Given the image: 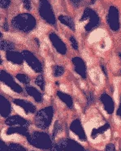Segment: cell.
Returning a JSON list of instances; mask_svg holds the SVG:
<instances>
[{
	"label": "cell",
	"instance_id": "cell-2",
	"mask_svg": "<svg viewBox=\"0 0 121 151\" xmlns=\"http://www.w3.org/2000/svg\"><path fill=\"white\" fill-rule=\"evenodd\" d=\"M55 116V108L53 106H47L44 108L40 109L35 113L33 122L34 124L40 130H46L52 124Z\"/></svg>",
	"mask_w": 121,
	"mask_h": 151
},
{
	"label": "cell",
	"instance_id": "cell-21",
	"mask_svg": "<svg viewBox=\"0 0 121 151\" xmlns=\"http://www.w3.org/2000/svg\"><path fill=\"white\" fill-rule=\"evenodd\" d=\"M110 124L109 123H105L104 124L102 125L98 128H94L91 132V134H90V137L93 140H95L101 135H103L104 133H106L108 130H110Z\"/></svg>",
	"mask_w": 121,
	"mask_h": 151
},
{
	"label": "cell",
	"instance_id": "cell-10",
	"mask_svg": "<svg viewBox=\"0 0 121 151\" xmlns=\"http://www.w3.org/2000/svg\"><path fill=\"white\" fill-rule=\"evenodd\" d=\"M57 143L64 151H85L86 150L81 143L72 138H63Z\"/></svg>",
	"mask_w": 121,
	"mask_h": 151
},
{
	"label": "cell",
	"instance_id": "cell-20",
	"mask_svg": "<svg viewBox=\"0 0 121 151\" xmlns=\"http://www.w3.org/2000/svg\"><path fill=\"white\" fill-rule=\"evenodd\" d=\"M57 97L62 102H63L66 105V106L69 109H72L74 106V102H73V99L72 97L67 93L62 92V91H57L56 93Z\"/></svg>",
	"mask_w": 121,
	"mask_h": 151
},
{
	"label": "cell",
	"instance_id": "cell-23",
	"mask_svg": "<svg viewBox=\"0 0 121 151\" xmlns=\"http://www.w3.org/2000/svg\"><path fill=\"white\" fill-rule=\"evenodd\" d=\"M1 50L3 51H5V52L14 50H15V45H14L13 42H12L10 41L2 40L1 41Z\"/></svg>",
	"mask_w": 121,
	"mask_h": 151
},
{
	"label": "cell",
	"instance_id": "cell-32",
	"mask_svg": "<svg viewBox=\"0 0 121 151\" xmlns=\"http://www.w3.org/2000/svg\"><path fill=\"white\" fill-rule=\"evenodd\" d=\"M104 151H117L116 150V147L114 143H108L106 145L104 148Z\"/></svg>",
	"mask_w": 121,
	"mask_h": 151
},
{
	"label": "cell",
	"instance_id": "cell-40",
	"mask_svg": "<svg viewBox=\"0 0 121 151\" xmlns=\"http://www.w3.org/2000/svg\"><path fill=\"white\" fill-rule=\"evenodd\" d=\"M118 55H119V57H120V59H121V52L119 53V54H118ZM120 73H121V70H120Z\"/></svg>",
	"mask_w": 121,
	"mask_h": 151
},
{
	"label": "cell",
	"instance_id": "cell-42",
	"mask_svg": "<svg viewBox=\"0 0 121 151\" xmlns=\"http://www.w3.org/2000/svg\"><path fill=\"white\" fill-rule=\"evenodd\" d=\"M85 151H89V150H85Z\"/></svg>",
	"mask_w": 121,
	"mask_h": 151
},
{
	"label": "cell",
	"instance_id": "cell-41",
	"mask_svg": "<svg viewBox=\"0 0 121 151\" xmlns=\"http://www.w3.org/2000/svg\"><path fill=\"white\" fill-rule=\"evenodd\" d=\"M94 2H96V0H92V1H91V4H94Z\"/></svg>",
	"mask_w": 121,
	"mask_h": 151
},
{
	"label": "cell",
	"instance_id": "cell-3",
	"mask_svg": "<svg viewBox=\"0 0 121 151\" xmlns=\"http://www.w3.org/2000/svg\"><path fill=\"white\" fill-rule=\"evenodd\" d=\"M11 24L14 29L22 33H29L35 29L37 21L32 15L29 13H21L14 17Z\"/></svg>",
	"mask_w": 121,
	"mask_h": 151
},
{
	"label": "cell",
	"instance_id": "cell-6",
	"mask_svg": "<svg viewBox=\"0 0 121 151\" xmlns=\"http://www.w3.org/2000/svg\"><path fill=\"white\" fill-rule=\"evenodd\" d=\"M21 53L23 55L24 62L30 66L33 72H37V73H42V63L40 61V59L33 52H31L30 50H24Z\"/></svg>",
	"mask_w": 121,
	"mask_h": 151
},
{
	"label": "cell",
	"instance_id": "cell-19",
	"mask_svg": "<svg viewBox=\"0 0 121 151\" xmlns=\"http://www.w3.org/2000/svg\"><path fill=\"white\" fill-rule=\"evenodd\" d=\"M30 132L28 127H21V126H13V127H8L6 130V134L7 136L11 135L18 134L23 136L26 138L30 135Z\"/></svg>",
	"mask_w": 121,
	"mask_h": 151
},
{
	"label": "cell",
	"instance_id": "cell-30",
	"mask_svg": "<svg viewBox=\"0 0 121 151\" xmlns=\"http://www.w3.org/2000/svg\"><path fill=\"white\" fill-rule=\"evenodd\" d=\"M69 41H70V42H71V46H72V48L75 50H78V49H79L78 42H77V40L76 39L75 37L74 36L70 37Z\"/></svg>",
	"mask_w": 121,
	"mask_h": 151
},
{
	"label": "cell",
	"instance_id": "cell-8",
	"mask_svg": "<svg viewBox=\"0 0 121 151\" xmlns=\"http://www.w3.org/2000/svg\"><path fill=\"white\" fill-rule=\"evenodd\" d=\"M107 21L110 29L114 32H117L120 29V12L116 7L111 6L108 10L107 16Z\"/></svg>",
	"mask_w": 121,
	"mask_h": 151
},
{
	"label": "cell",
	"instance_id": "cell-31",
	"mask_svg": "<svg viewBox=\"0 0 121 151\" xmlns=\"http://www.w3.org/2000/svg\"><path fill=\"white\" fill-rule=\"evenodd\" d=\"M22 4H23L24 8L27 11H30L32 9V3L31 0H21Z\"/></svg>",
	"mask_w": 121,
	"mask_h": 151
},
{
	"label": "cell",
	"instance_id": "cell-17",
	"mask_svg": "<svg viewBox=\"0 0 121 151\" xmlns=\"http://www.w3.org/2000/svg\"><path fill=\"white\" fill-rule=\"evenodd\" d=\"M6 59L8 62L16 65H22L24 61L22 53L16 50H11L6 52Z\"/></svg>",
	"mask_w": 121,
	"mask_h": 151
},
{
	"label": "cell",
	"instance_id": "cell-36",
	"mask_svg": "<svg viewBox=\"0 0 121 151\" xmlns=\"http://www.w3.org/2000/svg\"><path fill=\"white\" fill-rule=\"evenodd\" d=\"M116 115L120 119H121V95L120 99V102H119V106H118L117 111H116Z\"/></svg>",
	"mask_w": 121,
	"mask_h": 151
},
{
	"label": "cell",
	"instance_id": "cell-38",
	"mask_svg": "<svg viewBox=\"0 0 121 151\" xmlns=\"http://www.w3.org/2000/svg\"><path fill=\"white\" fill-rule=\"evenodd\" d=\"M101 68L102 70V72H104V74L106 75V76H107V68L104 65H101Z\"/></svg>",
	"mask_w": 121,
	"mask_h": 151
},
{
	"label": "cell",
	"instance_id": "cell-5",
	"mask_svg": "<svg viewBox=\"0 0 121 151\" xmlns=\"http://www.w3.org/2000/svg\"><path fill=\"white\" fill-rule=\"evenodd\" d=\"M41 17L50 25H55L56 18L48 0H41L38 7Z\"/></svg>",
	"mask_w": 121,
	"mask_h": 151
},
{
	"label": "cell",
	"instance_id": "cell-1",
	"mask_svg": "<svg viewBox=\"0 0 121 151\" xmlns=\"http://www.w3.org/2000/svg\"><path fill=\"white\" fill-rule=\"evenodd\" d=\"M27 142L33 147L41 150L48 151L54 145V139L52 136L46 132L33 131L30 132L26 137Z\"/></svg>",
	"mask_w": 121,
	"mask_h": 151
},
{
	"label": "cell",
	"instance_id": "cell-24",
	"mask_svg": "<svg viewBox=\"0 0 121 151\" xmlns=\"http://www.w3.org/2000/svg\"><path fill=\"white\" fill-rule=\"evenodd\" d=\"M35 85L37 86H38L40 88V89L42 91H44L45 90V88H46V81H45V77H44V75L42 74H39V75L37 76L35 78Z\"/></svg>",
	"mask_w": 121,
	"mask_h": 151
},
{
	"label": "cell",
	"instance_id": "cell-37",
	"mask_svg": "<svg viewBox=\"0 0 121 151\" xmlns=\"http://www.w3.org/2000/svg\"><path fill=\"white\" fill-rule=\"evenodd\" d=\"M71 1V3H72L73 5H75V6H78L79 4L81 3L83 0H70Z\"/></svg>",
	"mask_w": 121,
	"mask_h": 151
},
{
	"label": "cell",
	"instance_id": "cell-34",
	"mask_svg": "<svg viewBox=\"0 0 121 151\" xmlns=\"http://www.w3.org/2000/svg\"><path fill=\"white\" fill-rule=\"evenodd\" d=\"M0 3H1V7L3 9H7L10 6L11 0H0Z\"/></svg>",
	"mask_w": 121,
	"mask_h": 151
},
{
	"label": "cell",
	"instance_id": "cell-18",
	"mask_svg": "<svg viewBox=\"0 0 121 151\" xmlns=\"http://www.w3.org/2000/svg\"><path fill=\"white\" fill-rule=\"evenodd\" d=\"M25 92L29 96H30L31 98H33V99L37 103H41L43 100V95L42 92L40 91L39 89H37L36 87H34L33 86H26L25 87Z\"/></svg>",
	"mask_w": 121,
	"mask_h": 151
},
{
	"label": "cell",
	"instance_id": "cell-29",
	"mask_svg": "<svg viewBox=\"0 0 121 151\" xmlns=\"http://www.w3.org/2000/svg\"><path fill=\"white\" fill-rule=\"evenodd\" d=\"M85 98H86V103L87 106L91 105L92 103L94 101V96L92 92H87L85 93Z\"/></svg>",
	"mask_w": 121,
	"mask_h": 151
},
{
	"label": "cell",
	"instance_id": "cell-25",
	"mask_svg": "<svg viewBox=\"0 0 121 151\" xmlns=\"http://www.w3.org/2000/svg\"><path fill=\"white\" fill-rule=\"evenodd\" d=\"M16 79L20 82L21 84H24L25 86H29L30 83V78L29 76L24 73H18L16 75Z\"/></svg>",
	"mask_w": 121,
	"mask_h": 151
},
{
	"label": "cell",
	"instance_id": "cell-14",
	"mask_svg": "<svg viewBox=\"0 0 121 151\" xmlns=\"http://www.w3.org/2000/svg\"><path fill=\"white\" fill-rule=\"evenodd\" d=\"M5 124L8 127L13 126H21V127H28L30 126V121L20 115H11L5 120Z\"/></svg>",
	"mask_w": 121,
	"mask_h": 151
},
{
	"label": "cell",
	"instance_id": "cell-16",
	"mask_svg": "<svg viewBox=\"0 0 121 151\" xmlns=\"http://www.w3.org/2000/svg\"><path fill=\"white\" fill-rule=\"evenodd\" d=\"M12 112V106L8 99L3 94L0 95V114L3 118H8Z\"/></svg>",
	"mask_w": 121,
	"mask_h": 151
},
{
	"label": "cell",
	"instance_id": "cell-12",
	"mask_svg": "<svg viewBox=\"0 0 121 151\" xmlns=\"http://www.w3.org/2000/svg\"><path fill=\"white\" fill-rule=\"evenodd\" d=\"M49 39L56 51L61 55H65L68 51V49H67V46L64 42L55 33H50Z\"/></svg>",
	"mask_w": 121,
	"mask_h": 151
},
{
	"label": "cell",
	"instance_id": "cell-7",
	"mask_svg": "<svg viewBox=\"0 0 121 151\" xmlns=\"http://www.w3.org/2000/svg\"><path fill=\"white\" fill-rule=\"evenodd\" d=\"M0 80L1 82L7 86L13 92L17 93H21L23 92V88L16 81L14 77L5 70H1L0 72Z\"/></svg>",
	"mask_w": 121,
	"mask_h": 151
},
{
	"label": "cell",
	"instance_id": "cell-15",
	"mask_svg": "<svg viewBox=\"0 0 121 151\" xmlns=\"http://www.w3.org/2000/svg\"><path fill=\"white\" fill-rule=\"evenodd\" d=\"M100 102L102 104L103 109L108 115H112L115 111V102L113 99L107 93H102L100 96Z\"/></svg>",
	"mask_w": 121,
	"mask_h": 151
},
{
	"label": "cell",
	"instance_id": "cell-39",
	"mask_svg": "<svg viewBox=\"0 0 121 151\" xmlns=\"http://www.w3.org/2000/svg\"><path fill=\"white\" fill-rule=\"evenodd\" d=\"M4 29L5 31H8L9 29V28H8V25H7V20H5V22L4 24Z\"/></svg>",
	"mask_w": 121,
	"mask_h": 151
},
{
	"label": "cell",
	"instance_id": "cell-4",
	"mask_svg": "<svg viewBox=\"0 0 121 151\" xmlns=\"http://www.w3.org/2000/svg\"><path fill=\"white\" fill-rule=\"evenodd\" d=\"M81 23L83 24L86 32H91L99 25L100 19L98 13L89 7L85 8L81 18Z\"/></svg>",
	"mask_w": 121,
	"mask_h": 151
},
{
	"label": "cell",
	"instance_id": "cell-27",
	"mask_svg": "<svg viewBox=\"0 0 121 151\" xmlns=\"http://www.w3.org/2000/svg\"><path fill=\"white\" fill-rule=\"evenodd\" d=\"M64 72H65V68H64V67H63V66H61V65L54 66L52 73H53V76H54L55 77H60V76H62L64 74Z\"/></svg>",
	"mask_w": 121,
	"mask_h": 151
},
{
	"label": "cell",
	"instance_id": "cell-35",
	"mask_svg": "<svg viewBox=\"0 0 121 151\" xmlns=\"http://www.w3.org/2000/svg\"><path fill=\"white\" fill-rule=\"evenodd\" d=\"M48 151H64V150H63L62 148L60 147V145H59L58 143H55L54 145H53V147L51 148L50 150H49Z\"/></svg>",
	"mask_w": 121,
	"mask_h": 151
},
{
	"label": "cell",
	"instance_id": "cell-33",
	"mask_svg": "<svg viewBox=\"0 0 121 151\" xmlns=\"http://www.w3.org/2000/svg\"><path fill=\"white\" fill-rule=\"evenodd\" d=\"M0 151H10L9 150V146L8 144L3 140L0 141Z\"/></svg>",
	"mask_w": 121,
	"mask_h": 151
},
{
	"label": "cell",
	"instance_id": "cell-43",
	"mask_svg": "<svg viewBox=\"0 0 121 151\" xmlns=\"http://www.w3.org/2000/svg\"><path fill=\"white\" fill-rule=\"evenodd\" d=\"M30 151H37V150H30Z\"/></svg>",
	"mask_w": 121,
	"mask_h": 151
},
{
	"label": "cell",
	"instance_id": "cell-11",
	"mask_svg": "<svg viewBox=\"0 0 121 151\" xmlns=\"http://www.w3.org/2000/svg\"><path fill=\"white\" fill-rule=\"evenodd\" d=\"M72 62L73 64V69L76 73L80 77H81L82 79H85L87 77V66L85 60L81 57L76 56L72 58Z\"/></svg>",
	"mask_w": 121,
	"mask_h": 151
},
{
	"label": "cell",
	"instance_id": "cell-44",
	"mask_svg": "<svg viewBox=\"0 0 121 151\" xmlns=\"http://www.w3.org/2000/svg\"><path fill=\"white\" fill-rule=\"evenodd\" d=\"M39 1H41V0H39Z\"/></svg>",
	"mask_w": 121,
	"mask_h": 151
},
{
	"label": "cell",
	"instance_id": "cell-13",
	"mask_svg": "<svg viewBox=\"0 0 121 151\" xmlns=\"http://www.w3.org/2000/svg\"><path fill=\"white\" fill-rule=\"evenodd\" d=\"M13 103L22 109L25 112L26 115L36 113V106L34 105L33 102H30L28 100H24V99H13Z\"/></svg>",
	"mask_w": 121,
	"mask_h": 151
},
{
	"label": "cell",
	"instance_id": "cell-9",
	"mask_svg": "<svg viewBox=\"0 0 121 151\" xmlns=\"http://www.w3.org/2000/svg\"><path fill=\"white\" fill-rule=\"evenodd\" d=\"M69 129L73 135H75L80 141L86 142L87 141V135L81 119L78 118L73 119L69 125Z\"/></svg>",
	"mask_w": 121,
	"mask_h": 151
},
{
	"label": "cell",
	"instance_id": "cell-28",
	"mask_svg": "<svg viewBox=\"0 0 121 151\" xmlns=\"http://www.w3.org/2000/svg\"><path fill=\"white\" fill-rule=\"evenodd\" d=\"M63 129L62 126L60 124V123L59 121H56L55 123V127H54V129H53V135H52V137L53 139L55 140V138L57 135L59 134V132L61 131Z\"/></svg>",
	"mask_w": 121,
	"mask_h": 151
},
{
	"label": "cell",
	"instance_id": "cell-26",
	"mask_svg": "<svg viewBox=\"0 0 121 151\" xmlns=\"http://www.w3.org/2000/svg\"><path fill=\"white\" fill-rule=\"evenodd\" d=\"M8 146L10 151H27V149L24 145L17 142H9Z\"/></svg>",
	"mask_w": 121,
	"mask_h": 151
},
{
	"label": "cell",
	"instance_id": "cell-22",
	"mask_svg": "<svg viewBox=\"0 0 121 151\" xmlns=\"http://www.w3.org/2000/svg\"><path fill=\"white\" fill-rule=\"evenodd\" d=\"M58 20H59V22L63 24H64L65 26L69 28L72 31H75V24L74 21L72 18L68 16H64V15H61L58 17Z\"/></svg>",
	"mask_w": 121,
	"mask_h": 151
}]
</instances>
